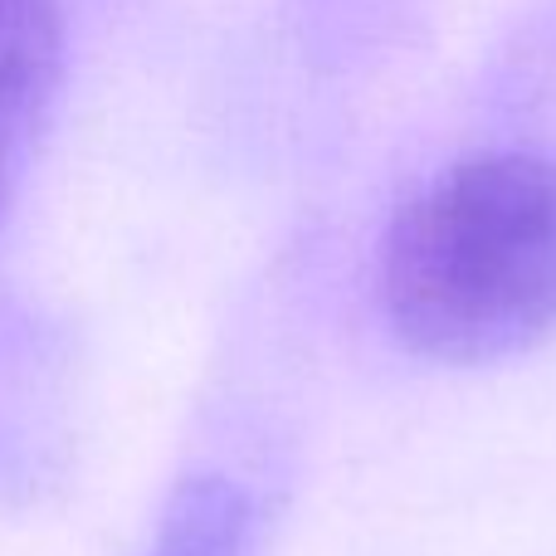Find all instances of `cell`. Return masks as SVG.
Listing matches in <instances>:
<instances>
[{"label":"cell","mask_w":556,"mask_h":556,"mask_svg":"<svg viewBox=\"0 0 556 556\" xmlns=\"http://www.w3.org/2000/svg\"><path fill=\"white\" fill-rule=\"evenodd\" d=\"M381 307L410 352L513 356L556 327V156L498 152L440 172L395 211Z\"/></svg>","instance_id":"cell-1"},{"label":"cell","mask_w":556,"mask_h":556,"mask_svg":"<svg viewBox=\"0 0 556 556\" xmlns=\"http://www.w3.org/2000/svg\"><path fill=\"white\" fill-rule=\"evenodd\" d=\"M64 68L59 0H0V205L25 172Z\"/></svg>","instance_id":"cell-2"},{"label":"cell","mask_w":556,"mask_h":556,"mask_svg":"<svg viewBox=\"0 0 556 556\" xmlns=\"http://www.w3.org/2000/svg\"><path fill=\"white\" fill-rule=\"evenodd\" d=\"M254 508L240 483L195 473L172 493L152 556H250Z\"/></svg>","instance_id":"cell-3"}]
</instances>
